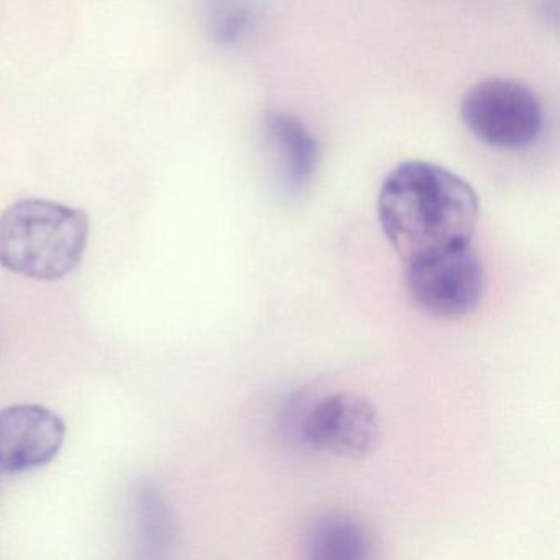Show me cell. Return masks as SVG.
Listing matches in <instances>:
<instances>
[{
    "instance_id": "cell-1",
    "label": "cell",
    "mask_w": 560,
    "mask_h": 560,
    "mask_svg": "<svg viewBox=\"0 0 560 560\" xmlns=\"http://www.w3.org/2000/svg\"><path fill=\"white\" fill-rule=\"evenodd\" d=\"M478 212L474 188L434 163H401L380 188V225L405 264L470 245Z\"/></svg>"
},
{
    "instance_id": "cell-2",
    "label": "cell",
    "mask_w": 560,
    "mask_h": 560,
    "mask_svg": "<svg viewBox=\"0 0 560 560\" xmlns=\"http://www.w3.org/2000/svg\"><path fill=\"white\" fill-rule=\"evenodd\" d=\"M90 218L47 199H22L0 214V267L37 281L68 277L83 260Z\"/></svg>"
},
{
    "instance_id": "cell-3",
    "label": "cell",
    "mask_w": 560,
    "mask_h": 560,
    "mask_svg": "<svg viewBox=\"0 0 560 560\" xmlns=\"http://www.w3.org/2000/svg\"><path fill=\"white\" fill-rule=\"evenodd\" d=\"M467 129L493 149L523 150L539 139L544 113L536 94L513 80H485L462 97Z\"/></svg>"
},
{
    "instance_id": "cell-4",
    "label": "cell",
    "mask_w": 560,
    "mask_h": 560,
    "mask_svg": "<svg viewBox=\"0 0 560 560\" xmlns=\"http://www.w3.org/2000/svg\"><path fill=\"white\" fill-rule=\"evenodd\" d=\"M406 267L409 296L431 316H467L483 300V265L471 244L419 258Z\"/></svg>"
},
{
    "instance_id": "cell-5",
    "label": "cell",
    "mask_w": 560,
    "mask_h": 560,
    "mask_svg": "<svg viewBox=\"0 0 560 560\" xmlns=\"http://www.w3.org/2000/svg\"><path fill=\"white\" fill-rule=\"evenodd\" d=\"M304 444L320 454L362 460L382 438L378 412L353 393H332L307 411L301 424Z\"/></svg>"
},
{
    "instance_id": "cell-6",
    "label": "cell",
    "mask_w": 560,
    "mask_h": 560,
    "mask_svg": "<svg viewBox=\"0 0 560 560\" xmlns=\"http://www.w3.org/2000/svg\"><path fill=\"white\" fill-rule=\"evenodd\" d=\"M67 424L40 405L0 409V471L15 475L50 464L63 447Z\"/></svg>"
},
{
    "instance_id": "cell-7",
    "label": "cell",
    "mask_w": 560,
    "mask_h": 560,
    "mask_svg": "<svg viewBox=\"0 0 560 560\" xmlns=\"http://www.w3.org/2000/svg\"><path fill=\"white\" fill-rule=\"evenodd\" d=\"M265 137L277 156L283 188L291 195L303 191L319 162V142L314 133L298 117L277 113L265 122Z\"/></svg>"
},
{
    "instance_id": "cell-8",
    "label": "cell",
    "mask_w": 560,
    "mask_h": 560,
    "mask_svg": "<svg viewBox=\"0 0 560 560\" xmlns=\"http://www.w3.org/2000/svg\"><path fill=\"white\" fill-rule=\"evenodd\" d=\"M369 529L347 514L320 517L306 539V556L314 560H363L372 557Z\"/></svg>"
},
{
    "instance_id": "cell-9",
    "label": "cell",
    "mask_w": 560,
    "mask_h": 560,
    "mask_svg": "<svg viewBox=\"0 0 560 560\" xmlns=\"http://www.w3.org/2000/svg\"><path fill=\"white\" fill-rule=\"evenodd\" d=\"M202 21L215 45L231 47L241 42L257 18V0H202Z\"/></svg>"
}]
</instances>
